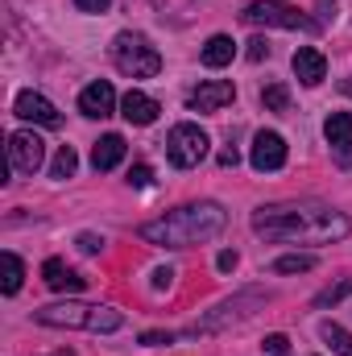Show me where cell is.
<instances>
[{
    "label": "cell",
    "mask_w": 352,
    "mask_h": 356,
    "mask_svg": "<svg viewBox=\"0 0 352 356\" xmlns=\"http://www.w3.org/2000/svg\"><path fill=\"white\" fill-rule=\"evenodd\" d=\"M253 232L273 245H332L349 236L352 224L328 203H278L253 211Z\"/></svg>",
    "instance_id": "6da1fadb"
},
{
    "label": "cell",
    "mask_w": 352,
    "mask_h": 356,
    "mask_svg": "<svg viewBox=\"0 0 352 356\" xmlns=\"http://www.w3.org/2000/svg\"><path fill=\"white\" fill-rule=\"evenodd\" d=\"M228 211L220 203H186L166 211L162 220H150L141 228V236L150 245H166V249H191V245H207L224 232Z\"/></svg>",
    "instance_id": "7a4b0ae2"
},
{
    "label": "cell",
    "mask_w": 352,
    "mask_h": 356,
    "mask_svg": "<svg viewBox=\"0 0 352 356\" xmlns=\"http://www.w3.org/2000/svg\"><path fill=\"white\" fill-rule=\"evenodd\" d=\"M33 315L46 327H83V332H120L125 327L120 311H112V307H83V302H58V307H42Z\"/></svg>",
    "instance_id": "3957f363"
},
{
    "label": "cell",
    "mask_w": 352,
    "mask_h": 356,
    "mask_svg": "<svg viewBox=\"0 0 352 356\" xmlns=\"http://www.w3.org/2000/svg\"><path fill=\"white\" fill-rule=\"evenodd\" d=\"M112 63H116V71H125L129 79H154V75L162 71V54H158L141 33H133V29H125V33L112 38Z\"/></svg>",
    "instance_id": "277c9868"
},
{
    "label": "cell",
    "mask_w": 352,
    "mask_h": 356,
    "mask_svg": "<svg viewBox=\"0 0 352 356\" xmlns=\"http://www.w3.org/2000/svg\"><path fill=\"white\" fill-rule=\"evenodd\" d=\"M166 158H170V166L178 170H191V166H199L203 158H207V133L199 129V124H175L170 133H166Z\"/></svg>",
    "instance_id": "5b68a950"
},
{
    "label": "cell",
    "mask_w": 352,
    "mask_h": 356,
    "mask_svg": "<svg viewBox=\"0 0 352 356\" xmlns=\"http://www.w3.org/2000/svg\"><path fill=\"white\" fill-rule=\"evenodd\" d=\"M249 25H278V29H307V33H315L319 29V21H311L307 13H298L294 4H286V0H253L245 13H241Z\"/></svg>",
    "instance_id": "8992f818"
},
{
    "label": "cell",
    "mask_w": 352,
    "mask_h": 356,
    "mask_svg": "<svg viewBox=\"0 0 352 356\" xmlns=\"http://www.w3.org/2000/svg\"><path fill=\"white\" fill-rule=\"evenodd\" d=\"M8 162L17 175H38L46 162V141L38 133H13L8 137Z\"/></svg>",
    "instance_id": "52a82bcc"
},
{
    "label": "cell",
    "mask_w": 352,
    "mask_h": 356,
    "mask_svg": "<svg viewBox=\"0 0 352 356\" xmlns=\"http://www.w3.org/2000/svg\"><path fill=\"white\" fill-rule=\"evenodd\" d=\"M13 112H17L21 120L46 124V129H58V124H63V112H58L46 95H38V91H21V95H17V104H13Z\"/></svg>",
    "instance_id": "ba28073f"
},
{
    "label": "cell",
    "mask_w": 352,
    "mask_h": 356,
    "mask_svg": "<svg viewBox=\"0 0 352 356\" xmlns=\"http://www.w3.org/2000/svg\"><path fill=\"white\" fill-rule=\"evenodd\" d=\"M249 162H253V170H262V175L282 170V166H286V141H282V133H257Z\"/></svg>",
    "instance_id": "9c48e42d"
},
{
    "label": "cell",
    "mask_w": 352,
    "mask_h": 356,
    "mask_svg": "<svg viewBox=\"0 0 352 356\" xmlns=\"http://www.w3.org/2000/svg\"><path fill=\"white\" fill-rule=\"evenodd\" d=\"M232 99H237V88L228 79H207V83H199V88L191 91L186 104H191V112H220Z\"/></svg>",
    "instance_id": "30bf717a"
},
{
    "label": "cell",
    "mask_w": 352,
    "mask_h": 356,
    "mask_svg": "<svg viewBox=\"0 0 352 356\" xmlns=\"http://www.w3.org/2000/svg\"><path fill=\"white\" fill-rule=\"evenodd\" d=\"M323 133H328V141H332L336 162H340L344 170H352V112H332L328 124H323Z\"/></svg>",
    "instance_id": "8fae6325"
},
{
    "label": "cell",
    "mask_w": 352,
    "mask_h": 356,
    "mask_svg": "<svg viewBox=\"0 0 352 356\" xmlns=\"http://www.w3.org/2000/svg\"><path fill=\"white\" fill-rule=\"evenodd\" d=\"M112 108H116V91L108 79H95L91 88L79 91V112L91 116V120H104V116H112Z\"/></svg>",
    "instance_id": "7c38bea8"
},
{
    "label": "cell",
    "mask_w": 352,
    "mask_h": 356,
    "mask_svg": "<svg viewBox=\"0 0 352 356\" xmlns=\"http://www.w3.org/2000/svg\"><path fill=\"white\" fill-rule=\"evenodd\" d=\"M290 67H294L298 83H307V88H319V83L328 79V63H323V54L311 50V46H298L294 58H290Z\"/></svg>",
    "instance_id": "4fadbf2b"
},
{
    "label": "cell",
    "mask_w": 352,
    "mask_h": 356,
    "mask_svg": "<svg viewBox=\"0 0 352 356\" xmlns=\"http://www.w3.org/2000/svg\"><path fill=\"white\" fill-rule=\"evenodd\" d=\"M42 282H46L54 294H79V290L88 286V277H79L75 269L67 266V261H58V257H50V261L42 266Z\"/></svg>",
    "instance_id": "5bb4252c"
},
{
    "label": "cell",
    "mask_w": 352,
    "mask_h": 356,
    "mask_svg": "<svg viewBox=\"0 0 352 356\" xmlns=\"http://www.w3.org/2000/svg\"><path fill=\"white\" fill-rule=\"evenodd\" d=\"M158 99H150L145 91H137V88H129L125 95H120V116L129 120V124H154L158 120Z\"/></svg>",
    "instance_id": "9a60e30c"
},
{
    "label": "cell",
    "mask_w": 352,
    "mask_h": 356,
    "mask_svg": "<svg viewBox=\"0 0 352 356\" xmlns=\"http://www.w3.org/2000/svg\"><path fill=\"white\" fill-rule=\"evenodd\" d=\"M125 154H129L125 137H120V133H108V137H99V141H95V149H91V166L104 175V170L120 166V162H125Z\"/></svg>",
    "instance_id": "2e32d148"
},
{
    "label": "cell",
    "mask_w": 352,
    "mask_h": 356,
    "mask_svg": "<svg viewBox=\"0 0 352 356\" xmlns=\"http://www.w3.org/2000/svg\"><path fill=\"white\" fill-rule=\"evenodd\" d=\"M199 58H203V67L220 71V67H228V63L237 58V42H232L228 33H216V38H211V42L203 46V54H199Z\"/></svg>",
    "instance_id": "e0dca14e"
},
{
    "label": "cell",
    "mask_w": 352,
    "mask_h": 356,
    "mask_svg": "<svg viewBox=\"0 0 352 356\" xmlns=\"http://www.w3.org/2000/svg\"><path fill=\"white\" fill-rule=\"evenodd\" d=\"M0 273H4V277H0V290H4V294H17L21 282H25V266H21V257H17V253H4V257H0Z\"/></svg>",
    "instance_id": "ac0fdd59"
},
{
    "label": "cell",
    "mask_w": 352,
    "mask_h": 356,
    "mask_svg": "<svg viewBox=\"0 0 352 356\" xmlns=\"http://www.w3.org/2000/svg\"><path fill=\"white\" fill-rule=\"evenodd\" d=\"M315 269V257L311 253H290V257H278L273 261V273H307Z\"/></svg>",
    "instance_id": "d6986e66"
},
{
    "label": "cell",
    "mask_w": 352,
    "mask_h": 356,
    "mask_svg": "<svg viewBox=\"0 0 352 356\" xmlns=\"http://www.w3.org/2000/svg\"><path fill=\"white\" fill-rule=\"evenodd\" d=\"M75 166H79L75 149H71V145H63V149L54 154V162H50V178H71V175H75Z\"/></svg>",
    "instance_id": "ffe728a7"
},
{
    "label": "cell",
    "mask_w": 352,
    "mask_h": 356,
    "mask_svg": "<svg viewBox=\"0 0 352 356\" xmlns=\"http://www.w3.org/2000/svg\"><path fill=\"white\" fill-rule=\"evenodd\" d=\"M323 340L332 344V353H340V356H352V336L340 327V323H323Z\"/></svg>",
    "instance_id": "44dd1931"
},
{
    "label": "cell",
    "mask_w": 352,
    "mask_h": 356,
    "mask_svg": "<svg viewBox=\"0 0 352 356\" xmlns=\"http://www.w3.org/2000/svg\"><path fill=\"white\" fill-rule=\"evenodd\" d=\"M262 104H265V112H286L290 108V91L282 88V83H269L262 91Z\"/></svg>",
    "instance_id": "7402d4cb"
},
{
    "label": "cell",
    "mask_w": 352,
    "mask_h": 356,
    "mask_svg": "<svg viewBox=\"0 0 352 356\" xmlns=\"http://www.w3.org/2000/svg\"><path fill=\"white\" fill-rule=\"evenodd\" d=\"M349 290H352V277H344V282H336V286H328V290H323V294L315 298V307H332V302H340V298H344Z\"/></svg>",
    "instance_id": "603a6c76"
},
{
    "label": "cell",
    "mask_w": 352,
    "mask_h": 356,
    "mask_svg": "<svg viewBox=\"0 0 352 356\" xmlns=\"http://www.w3.org/2000/svg\"><path fill=\"white\" fill-rule=\"evenodd\" d=\"M269 356H290V340L282 336V332H273V336H265V344H262Z\"/></svg>",
    "instance_id": "cb8c5ba5"
},
{
    "label": "cell",
    "mask_w": 352,
    "mask_h": 356,
    "mask_svg": "<svg viewBox=\"0 0 352 356\" xmlns=\"http://www.w3.org/2000/svg\"><path fill=\"white\" fill-rule=\"evenodd\" d=\"M262 58H269V42L265 38H253L249 42V63H262Z\"/></svg>",
    "instance_id": "d4e9b609"
},
{
    "label": "cell",
    "mask_w": 352,
    "mask_h": 356,
    "mask_svg": "<svg viewBox=\"0 0 352 356\" xmlns=\"http://www.w3.org/2000/svg\"><path fill=\"white\" fill-rule=\"evenodd\" d=\"M141 344H145V348H158V344H175V336H170V332H145Z\"/></svg>",
    "instance_id": "484cf974"
},
{
    "label": "cell",
    "mask_w": 352,
    "mask_h": 356,
    "mask_svg": "<svg viewBox=\"0 0 352 356\" xmlns=\"http://www.w3.org/2000/svg\"><path fill=\"white\" fill-rule=\"evenodd\" d=\"M150 178H154L150 166H133V170H129V186H150Z\"/></svg>",
    "instance_id": "4316f807"
},
{
    "label": "cell",
    "mask_w": 352,
    "mask_h": 356,
    "mask_svg": "<svg viewBox=\"0 0 352 356\" xmlns=\"http://www.w3.org/2000/svg\"><path fill=\"white\" fill-rule=\"evenodd\" d=\"M237 261H241V257H237L232 249H224V253L216 257V269H220V273H232V269H237Z\"/></svg>",
    "instance_id": "83f0119b"
},
{
    "label": "cell",
    "mask_w": 352,
    "mask_h": 356,
    "mask_svg": "<svg viewBox=\"0 0 352 356\" xmlns=\"http://www.w3.org/2000/svg\"><path fill=\"white\" fill-rule=\"evenodd\" d=\"M79 249H83V253H99V249H104V241H99V236H91V232H83V236H79Z\"/></svg>",
    "instance_id": "f1b7e54d"
},
{
    "label": "cell",
    "mask_w": 352,
    "mask_h": 356,
    "mask_svg": "<svg viewBox=\"0 0 352 356\" xmlns=\"http://www.w3.org/2000/svg\"><path fill=\"white\" fill-rule=\"evenodd\" d=\"M75 4H79L83 13H104V8H108L112 0H75Z\"/></svg>",
    "instance_id": "f546056e"
},
{
    "label": "cell",
    "mask_w": 352,
    "mask_h": 356,
    "mask_svg": "<svg viewBox=\"0 0 352 356\" xmlns=\"http://www.w3.org/2000/svg\"><path fill=\"white\" fill-rule=\"evenodd\" d=\"M237 162H241V154H237V149H224V154H220V166H224V170H228V166H237Z\"/></svg>",
    "instance_id": "4dcf8cb0"
},
{
    "label": "cell",
    "mask_w": 352,
    "mask_h": 356,
    "mask_svg": "<svg viewBox=\"0 0 352 356\" xmlns=\"http://www.w3.org/2000/svg\"><path fill=\"white\" fill-rule=\"evenodd\" d=\"M170 277H175V273H170V269H158V273H154V286H166V282H170Z\"/></svg>",
    "instance_id": "1f68e13d"
},
{
    "label": "cell",
    "mask_w": 352,
    "mask_h": 356,
    "mask_svg": "<svg viewBox=\"0 0 352 356\" xmlns=\"http://www.w3.org/2000/svg\"><path fill=\"white\" fill-rule=\"evenodd\" d=\"M340 91H349V95H352V79H344V83H340Z\"/></svg>",
    "instance_id": "d6a6232c"
},
{
    "label": "cell",
    "mask_w": 352,
    "mask_h": 356,
    "mask_svg": "<svg viewBox=\"0 0 352 356\" xmlns=\"http://www.w3.org/2000/svg\"><path fill=\"white\" fill-rule=\"evenodd\" d=\"M58 356H75V353H71V348H67V353H58Z\"/></svg>",
    "instance_id": "836d02e7"
}]
</instances>
